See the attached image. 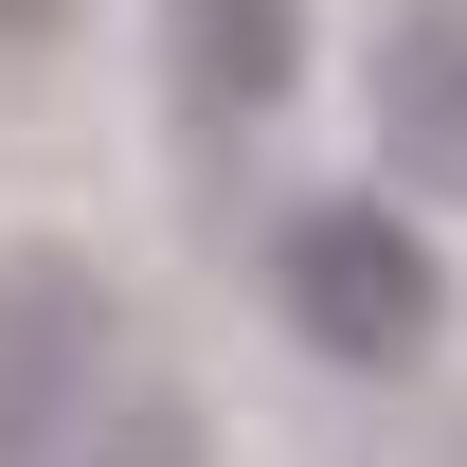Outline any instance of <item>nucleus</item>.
<instances>
[{
  "mask_svg": "<svg viewBox=\"0 0 467 467\" xmlns=\"http://www.w3.org/2000/svg\"><path fill=\"white\" fill-rule=\"evenodd\" d=\"M90 359H109L90 252H0V467H55L90 431Z\"/></svg>",
  "mask_w": 467,
  "mask_h": 467,
  "instance_id": "f03ea898",
  "label": "nucleus"
},
{
  "mask_svg": "<svg viewBox=\"0 0 467 467\" xmlns=\"http://www.w3.org/2000/svg\"><path fill=\"white\" fill-rule=\"evenodd\" d=\"M55 467H198V413H180V396H126V413H90Z\"/></svg>",
  "mask_w": 467,
  "mask_h": 467,
  "instance_id": "39448f33",
  "label": "nucleus"
},
{
  "mask_svg": "<svg viewBox=\"0 0 467 467\" xmlns=\"http://www.w3.org/2000/svg\"><path fill=\"white\" fill-rule=\"evenodd\" d=\"M36 18H55V0H0V36H36Z\"/></svg>",
  "mask_w": 467,
  "mask_h": 467,
  "instance_id": "423d86ee",
  "label": "nucleus"
},
{
  "mask_svg": "<svg viewBox=\"0 0 467 467\" xmlns=\"http://www.w3.org/2000/svg\"><path fill=\"white\" fill-rule=\"evenodd\" d=\"M270 288H288V324L342 378H396V359H431V324H450V270H431V234L396 216V198H306L288 234H270Z\"/></svg>",
  "mask_w": 467,
  "mask_h": 467,
  "instance_id": "f257e3e1",
  "label": "nucleus"
},
{
  "mask_svg": "<svg viewBox=\"0 0 467 467\" xmlns=\"http://www.w3.org/2000/svg\"><path fill=\"white\" fill-rule=\"evenodd\" d=\"M162 72L198 90V109H288V72H306V0H162Z\"/></svg>",
  "mask_w": 467,
  "mask_h": 467,
  "instance_id": "20e7f679",
  "label": "nucleus"
},
{
  "mask_svg": "<svg viewBox=\"0 0 467 467\" xmlns=\"http://www.w3.org/2000/svg\"><path fill=\"white\" fill-rule=\"evenodd\" d=\"M378 162L467 198V0H396V36H378Z\"/></svg>",
  "mask_w": 467,
  "mask_h": 467,
  "instance_id": "7ed1b4c3",
  "label": "nucleus"
}]
</instances>
